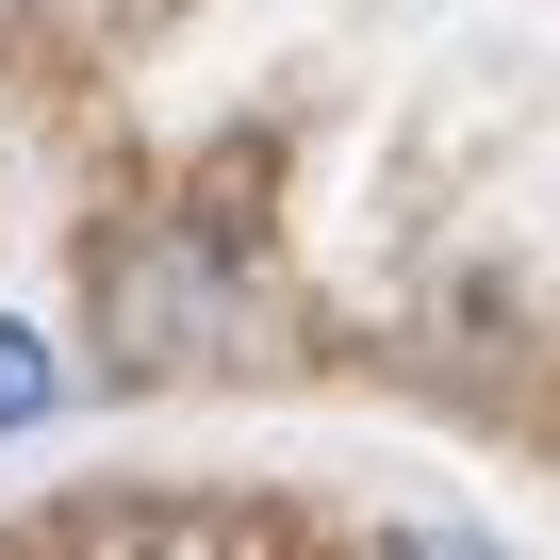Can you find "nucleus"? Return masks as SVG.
Listing matches in <instances>:
<instances>
[{
    "mask_svg": "<svg viewBox=\"0 0 560 560\" xmlns=\"http://www.w3.org/2000/svg\"><path fill=\"white\" fill-rule=\"evenodd\" d=\"M380 560H511V544H478V527H396Z\"/></svg>",
    "mask_w": 560,
    "mask_h": 560,
    "instance_id": "nucleus-3",
    "label": "nucleus"
},
{
    "mask_svg": "<svg viewBox=\"0 0 560 560\" xmlns=\"http://www.w3.org/2000/svg\"><path fill=\"white\" fill-rule=\"evenodd\" d=\"M50 396H67L50 330H0V445H18V429H50Z\"/></svg>",
    "mask_w": 560,
    "mask_h": 560,
    "instance_id": "nucleus-2",
    "label": "nucleus"
},
{
    "mask_svg": "<svg viewBox=\"0 0 560 560\" xmlns=\"http://www.w3.org/2000/svg\"><path fill=\"white\" fill-rule=\"evenodd\" d=\"M100 314H116V363L165 380V363H214L247 330V280L214 231H132V247H100Z\"/></svg>",
    "mask_w": 560,
    "mask_h": 560,
    "instance_id": "nucleus-1",
    "label": "nucleus"
}]
</instances>
